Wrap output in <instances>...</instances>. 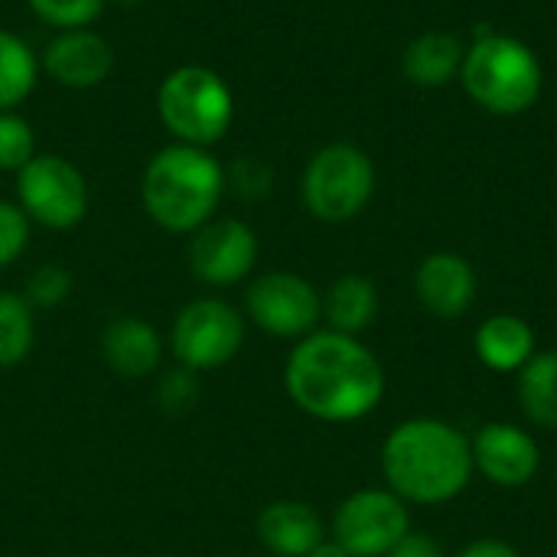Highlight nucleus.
<instances>
[{
	"label": "nucleus",
	"instance_id": "f257e3e1",
	"mask_svg": "<svg viewBox=\"0 0 557 557\" xmlns=\"http://www.w3.org/2000/svg\"><path fill=\"white\" fill-rule=\"evenodd\" d=\"M284 388L304 414L326 424H349L382 405L385 369L359 336L313 330L287 356Z\"/></svg>",
	"mask_w": 557,
	"mask_h": 557
},
{
	"label": "nucleus",
	"instance_id": "f03ea898",
	"mask_svg": "<svg viewBox=\"0 0 557 557\" xmlns=\"http://www.w3.org/2000/svg\"><path fill=\"white\" fill-rule=\"evenodd\" d=\"M470 437L441 418L401 421L382 444V476L411 506H444L473 480Z\"/></svg>",
	"mask_w": 557,
	"mask_h": 557
},
{
	"label": "nucleus",
	"instance_id": "7ed1b4c3",
	"mask_svg": "<svg viewBox=\"0 0 557 557\" xmlns=\"http://www.w3.org/2000/svg\"><path fill=\"white\" fill-rule=\"evenodd\" d=\"M222 193H225L222 163L209 150L186 147V144H173L153 153L140 180V199L147 215L163 232L173 235L196 232L206 222H212Z\"/></svg>",
	"mask_w": 557,
	"mask_h": 557
},
{
	"label": "nucleus",
	"instance_id": "20e7f679",
	"mask_svg": "<svg viewBox=\"0 0 557 557\" xmlns=\"http://www.w3.org/2000/svg\"><path fill=\"white\" fill-rule=\"evenodd\" d=\"M460 78L467 95L493 114H522L542 95L539 55L503 33H486L463 52Z\"/></svg>",
	"mask_w": 557,
	"mask_h": 557
},
{
	"label": "nucleus",
	"instance_id": "39448f33",
	"mask_svg": "<svg viewBox=\"0 0 557 557\" xmlns=\"http://www.w3.org/2000/svg\"><path fill=\"white\" fill-rule=\"evenodd\" d=\"M157 114L176 144L209 150L228 134L235 98L219 72L206 65H180L160 82Z\"/></svg>",
	"mask_w": 557,
	"mask_h": 557
},
{
	"label": "nucleus",
	"instance_id": "423d86ee",
	"mask_svg": "<svg viewBox=\"0 0 557 557\" xmlns=\"http://www.w3.org/2000/svg\"><path fill=\"white\" fill-rule=\"evenodd\" d=\"M375 193V166L369 153L352 144H330L304 170L300 196L313 219L349 222L356 219Z\"/></svg>",
	"mask_w": 557,
	"mask_h": 557
},
{
	"label": "nucleus",
	"instance_id": "0eeeda50",
	"mask_svg": "<svg viewBox=\"0 0 557 557\" xmlns=\"http://www.w3.org/2000/svg\"><path fill=\"white\" fill-rule=\"evenodd\" d=\"M16 206L29 222L65 232L88 212V186L75 163L55 153H36L16 173Z\"/></svg>",
	"mask_w": 557,
	"mask_h": 557
},
{
	"label": "nucleus",
	"instance_id": "6e6552de",
	"mask_svg": "<svg viewBox=\"0 0 557 557\" xmlns=\"http://www.w3.org/2000/svg\"><path fill=\"white\" fill-rule=\"evenodd\" d=\"M245 343L242 313L219 297H199L186 304L170 330L173 356L193 372H212L228 366Z\"/></svg>",
	"mask_w": 557,
	"mask_h": 557
},
{
	"label": "nucleus",
	"instance_id": "1a4fd4ad",
	"mask_svg": "<svg viewBox=\"0 0 557 557\" xmlns=\"http://www.w3.org/2000/svg\"><path fill=\"white\" fill-rule=\"evenodd\" d=\"M408 532V503L392 490H359L346 496L333 516V542L352 557H385Z\"/></svg>",
	"mask_w": 557,
	"mask_h": 557
},
{
	"label": "nucleus",
	"instance_id": "9d476101",
	"mask_svg": "<svg viewBox=\"0 0 557 557\" xmlns=\"http://www.w3.org/2000/svg\"><path fill=\"white\" fill-rule=\"evenodd\" d=\"M245 310L251 323L268 336L304 339L323 320V297L307 277L294 271H271L251 281L245 294Z\"/></svg>",
	"mask_w": 557,
	"mask_h": 557
},
{
	"label": "nucleus",
	"instance_id": "9b49d317",
	"mask_svg": "<svg viewBox=\"0 0 557 557\" xmlns=\"http://www.w3.org/2000/svg\"><path fill=\"white\" fill-rule=\"evenodd\" d=\"M258 264V235L242 219H215L193 232L189 268L209 287H232Z\"/></svg>",
	"mask_w": 557,
	"mask_h": 557
},
{
	"label": "nucleus",
	"instance_id": "f8f14e48",
	"mask_svg": "<svg viewBox=\"0 0 557 557\" xmlns=\"http://www.w3.org/2000/svg\"><path fill=\"white\" fill-rule=\"evenodd\" d=\"M470 450H473V470L483 473V480H490L499 490L529 486L542 467L539 441L525 428L506 421L483 424L470 437Z\"/></svg>",
	"mask_w": 557,
	"mask_h": 557
},
{
	"label": "nucleus",
	"instance_id": "ddd939ff",
	"mask_svg": "<svg viewBox=\"0 0 557 557\" xmlns=\"http://www.w3.org/2000/svg\"><path fill=\"white\" fill-rule=\"evenodd\" d=\"M39 69L65 88H95L111 75L114 52L95 29H62L46 42Z\"/></svg>",
	"mask_w": 557,
	"mask_h": 557
},
{
	"label": "nucleus",
	"instance_id": "4468645a",
	"mask_svg": "<svg viewBox=\"0 0 557 557\" xmlns=\"http://www.w3.org/2000/svg\"><path fill=\"white\" fill-rule=\"evenodd\" d=\"M414 294L428 313L441 320H457L470 310L476 297V271L467 258L454 251L428 255L414 274Z\"/></svg>",
	"mask_w": 557,
	"mask_h": 557
},
{
	"label": "nucleus",
	"instance_id": "2eb2a0df",
	"mask_svg": "<svg viewBox=\"0 0 557 557\" xmlns=\"http://www.w3.org/2000/svg\"><path fill=\"white\" fill-rule=\"evenodd\" d=\"M258 539L277 557H307L323 539V519L300 499H277L258 516Z\"/></svg>",
	"mask_w": 557,
	"mask_h": 557
},
{
	"label": "nucleus",
	"instance_id": "dca6fc26",
	"mask_svg": "<svg viewBox=\"0 0 557 557\" xmlns=\"http://www.w3.org/2000/svg\"><path fill=\"white\" fill-rule=\"evenodd\" d=\"M101 356L121 379H147L163 359V339L140 317H117L101 333Z\"/></svg>",
	"mask_w": 557,
	"mask_h": 557
},
{
	"label": "nucleus",
	"instance_id": "f3484780",
	"mask_svg": "<svg viewBox=\"0 0 557 557\" xmlns=\"http://www.w3.org/2000/svg\"><path fill=\"white\" fill-rule=\"evenodd\" d=\"M473 349L493 372H522L535 356V330L516 313H496L476 330Z\"/></svg>",
	"mask_w": 557,
	"mask_h": 557
},
{
	"label": "nucleus",
	"instance_id": "a211bd4d",
	"mask_svg": "<svg viewBox=\"0 0 557 557\" xmlns=\"http://www.w3.org/2000/svg\"><path fill=\"white\" fill-rule=\"evenodd\" d=\"M323 317L330 323L326 330H336L346 336L366 333L379 317L375 284L362 274H343L339 281H333V287L323 297Z\"/></svg>",
	"mask_w": 557,
	"mask_h": 557
},
{
	"label": "nucleus",
	"instance_id": "6ab92c4d",
	"mask_svg": "<svg viewBox=\"0 0 557 557\" xmlns=\"http://www.w3.org/2000/svg\"><path fill=\"white\" fill-rule=\"evenodd\" d=\"M463 46L450 33H424L405 49V75L421 88H441L463 65Z\"/></svg>",
	"mask_w": 557,
	"mask_h": 557
},
{
	"label": "nucleus",
	"instance_id": "aec40b11",
	"mask_svg": "<svg viewBox=\"0 0 557 557\" xmlns=\"http://www.w3.org/2000/svg\"><path fill=\"white\" fill-rule=\"evenodd\" d=\"M519 405L529 424L557 431V352H535L519 372Z\"/></svg>",
	"mask_w": 557,
	"mask_h": 557
},
{
	"label": "nucleus",
	"instance_id": "412c9836",
	"mask_svg": "<svg viewBox=\"0 0 557 557\" xmlns=\"http://www.w3.org/2000/svg\"><path fill=\"white\" fill-rule=\"evenodd\" d=\"M39 82V59L10 29H0V111H16Z\"/></svg>",
	"mask_w": 557,
	"mask_h": 557
},
{
	"label": "nucleus",
	"instance_id": "4be33fe9",
	"mask_svg": "<svg viewBox=\"0 0 557 557\" xmlns=\"http://www.w3.org/2000/svg\"><path fill=\"white\" fill-rule=\"evenodd\" d=\"M36 323L23 294L0 290V369L20 366L33 352Z\"/></svg>",
	"mask_w": 557,
	"mask_h": 557
},
{
	"label": "nucleus",
	"instance_id": "5701e85b",
	"mask_svg": "<svg viewBox=\"0 0 557 557\" xmlns=\"http://www.w3.org/2000/svg\"><path fill=\"white\" fill-rule=\"evenodd\" d=\"M36 157V137L26 117L16 111H0V170L20 173Z\"/></svg>",
	"mask_w": 557,
	"mask_h": 557
},
{
	"label": "nucleus",
	"instance_id": "b1692460",
	"mask_svg": "<svg viewBox=\"0 0 557 557\" xmlns=\"http://www.w3.org/2000/svg\"><path fill=\"white\" fill-rule=\"evenodd\" d=\"M26 3L55 33H62V29H88L104 10V0H26Z\"/></svg>",
	"mask_w": 557,
	"mask_h": 557
},
{
	"label": "nucleus",
	"instance_id": "393cba45",
	"mask_svg": "<svg viewBox=\"0 0 557 557\" xmlns=\"http://www.w3.org/2000/svg\"><path fill=\"white\" fill-rule=\"evenodd\" d=\"M72 294V274L62 264H39L29 277H26V304L36 310H52L62 307Z\"/></svg>",
	"mask_w": 557,
	"mask_h": 557
},
{
	"label": "nucleus",
	"instance_id": "a878e982",
	"mask_svg": "<svg viewBox=\"0 0 557 557\" xmlns=\"http://www.w3.org/2000/svg\"><path fill=\"white\" fill-rule=\"evenodd\" d=\"M157 401L166 414H183L199 401V375L193 369H173L157 385Z\"/></svg>",
	"mask_w": 557,
	"mask_h": 557
},
{
	"label": "nucleus",
	"instance_id": "bb28decb",
	"mask_svg": "<svg viewBox=\"0 0 557 557\" xmlns=\"http://www.w3.org/2000/svg\"><path fill=\"white\" fill-rule=\"evenodd\" d=\"M29 245V219L16 202L0 199V268H10Z\"/></svg>",
	"mask_w": 557,
	"mask_h": 557
},
{
	"label": "nucleus",
	"instance_id": "cd10ccee",
	"mask_svg": "<svg viewBox=\"0 0 557 557\" xmlns=\"http://www.w3.org/2000/svg\"><path fill=\"white\" fill-rule=\"evenodd\" d=\"M232 183H235V193H238V196H245V199H261V196H268V189H271V173H268L261 163H255V160H242V163L235 166V173H232Z\"/></svg>",
	"mask_w": 557,
	"mask_h": 557
},
{
	"label": "nucleus",
	"instance_id": "c85d7f7f",
	"mask_svg": "<svg viewBox=\"0 0 557 557\" xmlns=\"http://www.w3.org/2000/svg\"><path fill=\"white\" fill-rule=\"evenodd\" d=\"M385 557H444V552L434 539H428L421 532H408Z\"/></svg>",
	"mask_w": 557,
	"mask_h": 557
},
{
	"label": "nucleus",
	"instance_id": "c756f323",
	"mask_svg": "<svg viewBox=\"0 0 557 557\" xmlns=\"http://www.w3.org/2000/svg\"><path fill=\"white\" fill-rule=\"evenodd\" d=\"M457 557H522L509 542H499V539H480L473 545H467Z\"/></svg>",
	"mask_w": 557,
	"mask_h": 557
},
{
	"label": "nucleus",
	"instance_id": "7c9ffc66",
	"mask_svg": "<svg viewBox=\"0 0 557 557\" xmlns=\"http://www.w3.org/2000/svg\"><path fill=\"white\" fill-rule=\"evenodd\" d=\"M307 557H352V555H349V552H346L339 542H333V539H323V542H320V545H317V548H313V552H310Z\"/></svg>",
	"mask_w": 557,
	"mask_h": 557
},
{
	"label": "nucleus",
	"instance_id": "2f4dec72",
	"mask_svg": "<svg viewBox=\"0 0 557 557\" xmlns=\"http://www.w3.org/2000/svg\"><path fill=\"white\" fill-rule=\"evenodd\" d=\"M114 3H121V7H134V3H144V0H114Z\"/></svg>",
	"mask_w": 557,
	"mask_h": 557
}]
</instances>
